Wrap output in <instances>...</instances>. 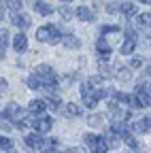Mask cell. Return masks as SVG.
<instances>
[{
	"label": "cell",
	"instance_id": "4",
	"mask_svg": "<svg viewBox=\"0 0 151 153\" xmlns=\"http://www.w3.org/2000/svg\"><path fill=\"white\" fill-rule=\"evenodd\" d=\"M134 98H136V102H138L141 108H149V104H151V98H149V81H145V83H141L136 87Z\"/></svg>",
	"mask_w": 151,
	"mask_h": 153
},
{
	"label": "cell",
	"instance_id": "32",
	"mask_svg": "<svg viewBox=\"0 0 151 153\" xmlns=\"http://www.w3.org/2000/svg\"><path fill=\"white\" fill-rule=\"evenodd\" d=\"M100 74H102V76H106V79H109V76L113 74V70H111L109 66H104V64H102V66H100Z\"/></svg>",
	"mask_w": 151,
	"mask_h": 153
},
{
	"label": "cell",
	"instance_id": "15",
	"mask_svg": "<svg viewBox=\"0 0 151 153\" xmlns=\"http://www.w3.org/2000/svg\"><path fill=\"white\" fill-rule=\"evenodd\" d=\"M149 126H151V119H149V115L145 119H141V121H136V123H132V130H134L136 134H147L149 132Z\"/></svg>",
	"mask_w": 151,
	"mask_h": 153
},
{
	"label": "cell",
	"instance_id": "37",
	"mask_svg": "<svg viewBox=\"0 0 151 153\" xmlns=\"http://www.w3.org/2000/svg\"><path fill=\"white\" fill-rule=\"evenodd\" d=\"M4 17V7H2V2H0V19Z\"/></svg>",
	"mask_w": 151,
	"mask_h": 153
},
{
	"label": "cell",
	"instance_id": "5",
	"mask_svg": "<svg viewBox=\"0 0 151 153\" xmlns=\"http://www.w3.org/2000/svg\"><path fill=\"white\" fill-rule=\"evenodd\" d=\"M134 47H136V32L134 30H126V41H123V45L119 47V51L123 53V55H130L132 51H134Z\"/></svg>",
	"mask_w": 151,
	"mask_h": 153
},
{
	"label": "cell",
	"instance_id": "2",
	"mask_svg": "<svg viewBox=\"0 0 151 153\" xmlns=\"http://www.w3.org/2000/svg\"><path fill=\"white\" fill-rule=\"evenodd\" d=\"M60 30H58V26L55 24H47V26H43V28H39V32H36V38H39L41 43H49V45H55L60 41Z\"/></svg>",
	"mask_w": 151,
	"mask_h": 153
},
{
	"label": "cell",
	"instance_id": "10",
	"mask_svg": "<svg viewBox=\"0 0 151 153\" xmlns=\"http://www.w3.org/2000/svg\"><path fill=\"white\" fill-rule=\"evenodd\" d=\"M13 49L17 51V53H24L26 49H28V38H26V34H15V38H13Z\"/></svg>",
	"mask_w": 151,
	"mask_h": 153
},
{
	"label": "cell",
	"instance_id": "11",
	"mask_svg": "<svg viewBox=\"0 0 151 153\" xmlns=\"http://www.w3.org/2000/svg\"><path fill=\"white\" fill-rule=\"evenodd\" d=\"M45 111H47V102L45 100H32L28 104V113L30 115H43Z\"/></svg>",
	"mask_w": 151,
	"mask_h": 153
},
{
	"label": "cell",
	"instance_id": "8",
	"mask_svg": "<svg viewBox=\"0 0 151 153\" xmlns=\"http://www.w3.org/2000/svg\"><path fill=\"white\" fill-rule=\"evenodd\" d=\"M96 51H98V55H100V60H102V62L109 60V55H111L113 49H111V45L106 43V38H104V36H100L98 41H96Z\"/></svg>",
	"mask_w": 151,
	"mask_h": 153
},
{
	"label": "cell",
	"instance_id": "14",
	"mask_svg": "<svg viewBox=\"0 0 151 153\" xmlns=\"http://www.w3.org/2000/svg\"><path fill=\"white\" fill-rule=\"evenodd\" d=\"M60 38H62V45L66 49H79L81 47V41L77 36H72V34H66V36H60Z\"/></svg>",
	"mask_w": 151,
	"mask_h": 153
},
{
	"label": "cell",
	"instance_id": "28",
	"mask_svg": "<svg viewBox=\"0 0 151 153\" xmlns=\"http://www.w3.org/2000/svg\"><path fill=\"white\" fill-rule=\"evenodd\" d=\"M149 22H151V15H149V13H141V15H138V24H141V26H145V28H147V26H149Z\"/></svg>",
	"mask_w": 151,
	"mask_h": 153
},
{
	"label": "cell",
	"instance_id": "23",
	"mask_svg": "<svg viewBox=\"0 0 151 153\" xmlns=\"http://www.w3.org/2000/svg\"><path fill=\"white\" fill-rule=\"evenodd\" d=\"M26 85H28L30 89H41V81L36 79L34 74H32V76H26Z\"/></svg>",
	"mask_w": 151,
	"mask_h": 153
},
{
	"label": "cell",
	"instance_id": "29",
	"mask_svg": "<svg viewBox=\"0 0 151 153\" xmlns=\"http://www.w3.org/2000/svg\"><path fill=\"white\" fill-rule=\"evenodd\" d=\"M141 64H143V57H141V55H134V57L130 60V66H132V68H138Z\"/></svg>",
	"mask_w": 151,
	"mask_h": 153
},
{
	"label": "cell",
	"instance_id": "35",
	"mask_svg": "<svg viewBox=\"0 0 151 153\" xmlns=\"http://www.w3.org/2000/svg\"><path fill=\"white\" fill-rule=\"evenodd\" d=\"M0 128H2V130H11V123H7V121H0Z\"/></svg>",
	"mask_w": 151,
	"mask_h": 153
},
{
	"label": "cell",
	"instance_id": "16",
	"mask_svg": "<svg viewBox=\"0 0 151 153\" xmlns=\"http://www.w3.org/2000/svg\"><path fill=\"white\" fill-rule=\"evenodd\" d=\"M13 26H17V28H28L30 26V15H22V13H17V15H13Z\"/></svg>",
	"mask_w": 151,
	"mask_h": 153
},
{
	"label": "cell",
	"instance_id": "33",
	"mask_svg": "<svg viewBox=\"0 0 151 153\" xmlns=\"http://www.w3.org/2000/svg\"><path fill=\"white\" fill-rule=\"evenodd\" d=\"M64 153H85V149H81V147H70V149H66Z\"/></svg>",
	"mask_w": 151,
	"mask_h": 153
},
{
	"label": "cell",
	"instance_id": "40",
	"mask_svg": "<svg viewBox=\"0 0 151 153\" xmlns=\"http://www.w3.org/2000/svg\"><path fill=\"white\" fill-rule=\"evenodd\" d=\"M141 2H145V4H149V0H141Z\"/></svg>",
	"mask_w": 151,
	"mask_h": 153
},
{
	"label": "cell",
	"instance_id": "26",
	"mask_svg": "<svg viewBox=\"0 0 151 153\" xmlns=\"http://www.w3.org/2000/svg\"><path fill=\"white\" fill-rule=\"evenodd\" d=\"M102 121H104L102 115H91V117L87 119V123H89V126H102Z\"/></svg>",
	"mask_w": 151,
	"mask_h": 153
},
{
	"label": "cell",
	"instance_id": "19",
	"mask_svg": "<svg viewBox=\"0 0 151 153\" xmlns=\"http://www.w3.org/2000/svg\"><path fill=\"white\" fill-rule=\"evenodd\" d=\"M121 138H123V143H126V145H128L130 149H134V151H138V143H136V138L132 136V134H130L128 130H126V132L121 134Z\"/></svg>",
	"mask_w": 151,
	"mask_h": 153
},
{
	"label": "cell",
	"instance_id": "3",
	"mask_svg": "<svg viewBox=\"0 0 151 153\" xmlns=\"http://www.w3.org/2000/svg\"><path fill=\"white\" fill-rule=\"evenodd\" d=\"M85 143L89 145V151H91V153H106V151H109V145H106L104 136L87 134V136H85Z\"/></svg>",
	"mask_w": 151,
	"mask_h": 153
},
{
	"label": "cell",
	"instance_id": "36",
	"mask_svg": "<svg viewBox=\"0 0 151 153\" xmlns=\"http://www.w3.org/2000/svg\"><path fill=\"white\" fill-rule=\"evenodd\" d=\"M106 11H109V13H115V11H117V4H109Z\"/></svg>",
	"mask_w": 151,
	"mask_h": 153
},
{
	"label": "cell",
	"instance_id": "17",
	"mask_svg": "<svg viewBox=\"0 0 151 153\" xmlns=\"http://www.w3.org/2000/svg\"><path fill=\"white\" fill-rule=\"evenodd\" d=\"M104 140H106L109 149H111V147H119V134H117L115 130H109L106 136H104Z\"/></svg>",
	"mask_w": 151,
	"mask_h": 153
},
{
	"label": "cell",
	"instance_id": "21",
	"mask_svg": "<svg viewBox=\"0 0 151 153\" xmlns=\"http://www.w3.org/2000/svg\"><path fill=\"white\" fill-rule=\"evenodd\" d=\"M7 7H9V11L13 15H17L22 11V0H7Z\"/></svg>",
	"mask_w": 151,
	"mask_h": 153
},
{
	"label": "cell",
	"instance_id": "34",
	"mask_svg": "<svg viewBox=\"0 0 151 153\" xmlns=\"http://www.w3.org/2000/svg\"><path fill=\"white\" fill-rule=\"evenodd\" d=\"M4 53H7V45H4V43H0V60L4 57Z\"/></svg>",
	"mask_w": 151,
	"mask_h": 153
},
{
	"label": "cell",
	"instance_id": "13",
	"mask_svg": "<svg viewBox=\"0 0 151 153\" xmlns=\"http://www.w3.org/2000/svg\"><path fill=\"white\" fill-rule=\"evenodd\" d=\"M74 15H77L81 22H94V19H96V15H94V11L89 7H79L77 11H74Z\"/></svg>",
	"mask_w": 151,
	"mask_h": 153
},
{
	"label": "cell",
	"instance_id": "27",
	"mask_svg": "<svg viewBox=\"0 0 151 153\" xmlns=\"http://www.w3.org/2000/svg\"><path fill=\"white\" fill-rule=\"evenodd\" d=\"M47 102H49L51 106H60V96L55 94V91H51V94H49V98H47Z\"/></svg>",
	"mask_w": 151,
	"mask_h": 153
},
{
	"label": "cell",
	"instance_id": "24",
	"mask_svg": "<svg viewBox=\"0 0 151 153\" xmlns=\"http://www.w3.org/2000/svg\"><path fill=\"white\" fill-rule=\"evenodd\" d=\"M60 17L68 22V19H72V17H74V11H72L70 7H62V9H60Z\"/></svg>",
	"mask_w": 151,
	"mask_h": 153
},
{
	"label": "cell",
	"instance_id": "25",
	"mask_svg": "<svg viewBox=\"0 0 151 153\" xmlns=\"http://www.w3.org/2000/svg\"><path fill=\"white\" fill-rule=\"evenodd\" d=\"M0 149H4V151L13 149V140H11V138H7V136H0Z\"/></svg>",
	"mask_w": 151,
	"mask_h": 153
},
{
	"label": "cell",
	"instance_id": "38",
	"mask_svg": "<svg viewBox=\"0 0 151 153\" xmlns=\"http://www.w3.org/2000/svg\"><path fill=\"white\" fill-rule=\"evenodd\" d=\"M7 153H17V151H15V149H9V151H7Z\"/></svg>",
	"mask_w": 151,
	"mask_h": 153
},
{
	"label": "cell",
	"instance_id": "12",
	"mask_svg": "<svg viewBox=\"0 0 151 153\" xmlns=\"http://www.w3.org/2000/svg\"><path fill=\"white\" fill-rule=\"evenodd\" d=\"M51 126H53V121H51L49 117H41V119L34 121V128H36V132H39V134H47V132L51 130Z\"/></svg>",
	"mask_w": 151,
	"mask_h": 153
},
{
	"label": "cell",
	"instance_id": "6",
	"mask_svg": "<svg viewBox=\"0 0 151 153\" xmlns=\"http://www.w3.org/2000/svg\"><path fill=\"white\" fill-rule=\"evenodd\" d=\"M2 119H11V121H19L22 119V106L17 102H9L4 113H2Z\"/></svg>",
	"mask_w": 151,
	"mask_h": 153
},
{
	"label": "cell",
	"instance_id": "20",
	"mask_svg": "<svg viewBox=\"0 0 151 153\" xmlns=\"http://www.w3.org/2000/svg\"><path fill=\"white\" fill-rule=\"evenodd\" d=\"M130 79H132V72H130V68H119V70H117V81L128 83Z\"/></svg>",
	"mask_w": 151,
	"mask_h": 153
},
{
	"label": "cell",
	"instance_id": "7",
	"mask_svg": "<svg viewBox=\"0 0 151 153\" xmlns=\"http://www.w3.org/2000/svg\"><path fill=\"white\" fill-rule=\"evenodd\" d=\"M24 140H26V149H30V151L43 149V143H45L43 134H39V132H34V134H28V136H26Z\"/></svg>",
	"mask_w": 151,
	"mask_h": 153
},
{
	"label": "cell",
	"instance_id": "9",
	"mask_svg": "<svg viewBox=\"0 0 151 153\" xmlns=\"http://www.w3.org/2000/svg\"><path fill=\"white\" fill-rule=\"evenodd\" d=\"M64 117H68V119H72V117H79L81 115V108H79V104H74V102H68V104H64L62 106V111H60Z\"/></svg>",
	"mask_w": 151,
	"mask_h": 153
},
{
	"label": "cell",
	"instance_id": "22",
	"mask_svg": "<svg viewBox=\"0 0 151 153\" xmlns=\"http://www.w3.org/2000/svg\"><path fill=\"white\" fill-rule=\"evenodd\" d=\"M121 11H123L126 17H134V15H136V7L132 4V2H123V4H121Z\"/></svg>",
	"mask_w": 151,
	"mask_h": 153
},
{
	"label": "cell",
	"instance_id": "39",
	"mask_svg": "<svg viewBox=\"0 0 151 153\" xmlns=\"http://www.w3.org/2000/svg\"><path fill=\"white\" fill-rule=\"evenodd\" d=\"M60 2H72V0H60Z\"/></svg>",
	"mask_w": 151,
	"mask_h": 153
},
{
	"label": "cell",
	"instance_id": "1",
	"mask_svg": "<svg viewBox=\"0 0 151 153\" xmlns=\"http://www.w3.org/2000/svg\"><path fill=\"white\" fill-rule=\"evenodd\" d=\"M34 76L41 81V89L45 91H55V87H58V74H55V70L47 64H39L34 68Z\"/></svg>",
	"mask_w": 151,
	"mask_h": 153
},
{
	"label": "cell",
	"instance_id": "18",
	"mask_svg": "<svg viewBox=\"0 0 151 153\" xmlns=\"http://www.w3.org/2000/svg\"><path fill=\"white\" fill-rule=\"evenodd\" d=\"M34 9H36V13H41V15H51V13H53V9H51L47 2H43V0H36V2H34Z\"/></svg>",
	"mask_w": 151,
	"mask_h": 153
},
{
	"label": "cell",
	"instance_id": "31",
	"mask_svg": "<svg viewBox=\"0 0 151 153\" xmlns=\"http://www.w3.org/2000/svg\"><path fill=\"white\" fill-rule=\"evenodd\" d=\"M100 30H102V34H106V32H119V26H102Z\"/></svg>",
	"mask_w": 151,
	"mask_h": 153
},
{
	"label": "cell",
	"instance_id": "30",
	"mask_svg": "<svg viewBox=\"0 0 151 153\" xmlns=\"http://www.w3.org/2000/svg\"><path fill=\"white\" fill-rule=\"evenodd\" d=\"M7 41H9V30L7 28H0V43L7 45Z\"/></svg>",
	"mask_w": 151,
	"mask_h": 153
}]
</instances>
